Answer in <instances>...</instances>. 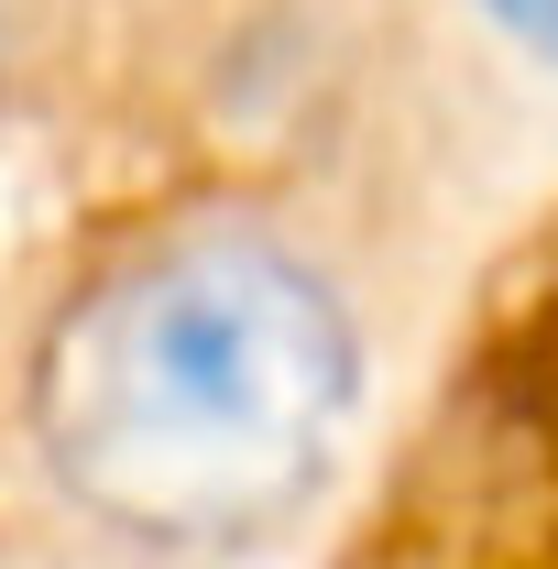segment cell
Returning a JSON list of instances; mask_svg holds the SVG:
<instances>
[{
	"label": "cell",
	"instance_id": "cell-1",
	"mask_svg": "<svg viewBox=\"0 0 558 569\" xmlns=\"http://www.w3.org/2000/svg\"><path fill=\"white\" fill-rule=\"evenodd\" d=\"M361 406L350 307L263 230H176L132 252L44 351V460L99 526L252 537L340 460Z\"/></svg>",
	"mask_w": 558,
	"mask_h": 569
},
{
	"label": "cell",
	"instance_id": "cell-2",
	"mask_svg": "<svg viewBox=\"0 0 558 569\" xmlns=\"http://www.w3.org/2000/svg\"><path fill=\"white\" fill-rule=\"evenodd\" d=\"M482 11L526 44V56H548V67H558V0H482Z\"/></svg>",
	"mask_w": 558,
	"mask_h": 569
}]
</instances>
